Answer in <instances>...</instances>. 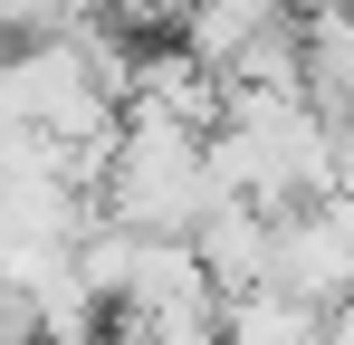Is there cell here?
Here are the masks:
<instances>
[{"label": "cell", "instance_id": "obj_3", "mask_svg": "<svg viewBox=\"0 0 354 345\" xmlns=\"http://www.w3.org/2000/svg\"><path fill=\"white\" fill-rule=\"evenodd\" d=\"M278 19H297V0H182L173 39L201 57V67H221V77H230V67H239V48H259Z\"/></svg>", "mask_w": 354, "mask_h": 345}, {"label": "cell", "instance_id": "obj_9", "mask_svg": "<svg viewBox=\"0 0 354 345\" xmlns=\"http://www.w3.org/2000/svg\"><path fill=\"white\" fill-rule=\"evenodd\" d=\"M297 10H354V0H297Z\"/></svg>", "mask_w": 354, "mask_h": 345}, {"label": "cell", "instance_id": "obj_6", "mask_svg": "<svg viewBox=\"0 0 354 345\" xmlns=\"http://www.w3.org/2000/svg\"><path fill=\"white\" fill-rule=\"evenodd\" d=\"M306 29V96L326 115H354V10H297Z\"/></svg>", "mask_w": 354, "mask_h": 345}, {"label": "cell", "instance_id": "obj_5", "mask_svg": "<svg viewBox=\"0 0 354 345\" xmlns=\"http://www.w3.org/2000/svg\"><path fill=\"white\" fill-rule=\"evenodd\" d=\"M268 221H278V211H259V202H221V211L192 221V249H201V269L221 278V297L268 278Z\"/></svg>", "mask_w": 354, "mask_h": 345}, {"label": "cell", "instance_id": "obj_8", "mask_svg": "<svg viewBox=\"0 0 354 345\" xmlns=\"http://www.w3.org/2000/svg\"><path fill=\"white\" fill-rule=\"evenodd\" d=\"M0 345H39V336H29V326H0Z\"/></svg>", "mask_w": 354, "mask_h": 345}, {"label": "cell", "instance_id": "obj_7", "mask_svg": "<svg viewBox=\"0 0 354 345\" xmlns=\"http://www.w3.org/2000/svg\"><path fill=\"white\" fill-rule=\"evenodd\" d=\"M58 29H67V0H0V48H29Z\"/></svg>", "mask_w": 354, "mask_h": 345}, {"label": "cell", "instance_id": "obj_4", "mask_svg": "<svg viewBox=\"0 0 354 345\" xmlns=\"http://www.w3.org/2000/svg\"><path fill=\"white\" fill-rule=\"evenodd\" d=\"M221 345H326V307L297 297V288L259 278L221 297Z\"/></svg>", "mask_w": 354, "mask_h": 345}, {"label": "cell", "instance_id": "obj_1", "mask_svg": "<svg viewBox=\"0 0 354 345\" xmlns=\"http://www.w3.org/2000/svg\"><path fill=\"white\" fill-rule=\"evenodd\" d=\"M96 211L124 221V230H153V240H192L201 211H221V192H211V134L163 125V115H124L115 154L96 172Z\"/></svg>", "mask_w": 354, "mask_h": 345}, {"label": "cell", "instance_id": "obj_2", "mask_svg": "<svg viewBox=\"0 0 354 345\" xmlns=\"http://www.w3.org/2000/svg\"><path fill=\"white\" fill-rule=\"evenodd\" d=\"M268 278L316 307L354 297V192H306L268 221Z\"/></svg>", "mask_w": 354, "mask_h": 345}]
</instances>
